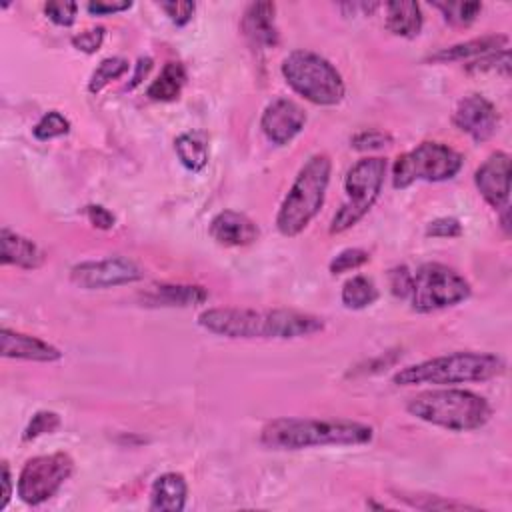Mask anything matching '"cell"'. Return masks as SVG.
I'll return each instance as SVG.
<instances>
[{
  "label": "cell",
  "instance_id": "cell-27",
  "mask_svg": "<svg viewBox=\"0 0 512 512\" xmlns=\"http://www.w3.org/2000/svg\"><path fill=\"white\" fill-rule=\"evenodd\" d=\"M432 6L438 8L444 20L452 26H468L482 12L480 2H434Z\"/></svg>",
  "mask_w": 512,
  "mask_h": 512
},
{
  "label": "cell",
  "instance_id": "cell-37",
  "mask_svg": "<svg viewBox=\"0 0 512 512\" xmlns=\"http://www.w3.org/2000/svg\"><path fill=\"white\" fill-rule=\"evenodd\" d=\"M160 8L166 12L168 20L176 26H186L196 10L194 2H160Z\"/></svg>",
  "mask_w": 512,
  "mask_h": 512
},
{
  "label": "cell",
  "instance_id": "cell-41",
  "mask_svg": "<svg viewBox=\"0 0 512 512\" xmlns=\"http://www.w3.org/2000/svg\"><path fill=\"white\" fill-rule=\"evenodd\" d=\"M150 68H152V58H140L138 60V64H136V72H134V76H132V82L128 84V88H134V86H138L140 82H142V78L150 72Z\"/></svg>",
  "mask_w": 512,
  "mask_h": 512
},
{
  "label": "cell",
  "instance_id": "cell-20",
  "mask_svg": "<svg viewBox=\"0 0 512 512\" xmlns=\"http://www.w3.org/2000/svg\"><path fill=\"white\" fill-rule=\"evenodd\" d=\"M510 38L506 34H486V36H478L454 46H446L440 48L438 52L430 54L426 58V62H434V64H446V62H458V60H470V58H480L498 50L508 48Z\"/></svg>",
  "mask_w": 512,
  "mask_h": 512
},
{
  "label": "cell",
  "instance_id": "cell-29",
  "mask_svg": "<svg viewBox=\"0 0 512 512\" xmlns=\"http://www.w3.org/2000/svg\"><path fill=\"white\" fill-rule=\"evenodd\" d=\"M466 72L470 74H482V72H498L508 76L510 74V52L508 48L480 56L478 60H472L466 64Z\"/></svg>",
  "mask_w": 512,
  "mask_h": 512
},
{
  "label": "cell",
  "instance_id": "cell-42",
  "mask_svg": "<svg viewBox=\"0 0 512 512\" xmlns=\"http://www.w3.org/2000/svg\"><path fill=\"white\" fill-rule=\"evenodd\" d=\"M502 210V230L506 232V234H510V220H508V214H510V210H508V206H504V208H500Z\"/></svg>",
  "mask_w": 512,
  "mask_h": 512
},
{
  "label": "cell",
  "instance_id": "cell-6",
  "mask_svg": "<svg viewBox=\"0 0 512 512\" xmlns=\"http://www.w3.org/2000/svg\"><path fill=\"white\" fill-rule=\"evenodd\" d=\"M286 84L316 106H336L346 94L340 72L312 50H292L280 66Z\"/></svg>",
  "mask_w": 512,
  "mask_h": 512
},
{
  "label": "cell",
  "instance_id": "cell-18",
  "mask_svg": "<svg viewBox=\"0 0 512 512\" xmlns=\"http://www.w3.org/2000/svg\"><path fill=\"white\" fill-rule=\"evenodd\" d=\"M208 232L220 246H248L260 236L256 222L236 210L218 212L210 220Z\"/></svg>",
  "mask_w": 512,
  "mask_h": 512
},
{
  "label": "cell",
  "instance_id": "cell-5",
  "mask_svg": "<svg viewBox=\"0 0 512 512\" xmlns=\"http://www.w3.org/2000/svg\"><path fill=\"white\" fill-rule=\"evenodd\" d=\"M330 172L332 162L324 152L312 154L302 164L276 214V228L282 236H298L316 218L326 198Z\"/></svg>",
  "mask_w": 512,
  "mask_h": 512
},
{
  "label": "cell",
  "instance_id": "cell-9",
  "mask_svg": "<svg viewBox=\"0 0 512 512\" xmlns=\"http://www.w3.org/2000/svg\"><path fill=\"white\" fill-rule=\"evenodd\" d=\"M470 282L454 268L440 262H424L412 272L410 304L416 312H434L470 298Z\"/></svg>",
  "mask_w": 512,
  "mask_h": 512
},
{
  "label": "cell",
  "instance_id": "cell-35",
  "mask_svg": "<svg viewBox=\"0 0 512 512\" xmlns=\"http://www.w3.org/2000/svg\"><path fill=\"white\" fill-rule=\"evenodd\" d=\"M460 234H462V224L458 218H452V216L436 218L426 226V236H432V238H458Z\"/></svg>",
  "mask_w": 512,
  "mask_h": 512
},
{
  "label": "cell",
  "instance_id": "cell-15",
  "mask_svg": "<svg viewBox=\"0 0 512 512\" xmlns=\"http://www.w3.org/2000/svg\"><path fill=\"white\" fill-rule=\"evenodd\" d=\"M242 34L254 48H274L280 42L276 28V4L274 2H252L246 6L240 22Z\"/></svg>",
  "mask_w": 512,
  "mask_h": 512
},
{
  "label": "cell",
  "instance_id": "cell-36",
  "mask_svg": "<svg viewBox=\"0 0 512 512\" xmlns=\"http://www.w3.org/2000/svg\"><path fill=\"white\" fill-rule=\"evenodd\" d=\"M388 282H390V292L396 298H408L412 290V272L406 266H394L388 272Z\"/></svg>",
  "mask_w": 512,
  "mask_h": 512
},
{
  "label": "cell",
  "instance_id": "cell-25",
  "mask_svg": "<svg viewBox=\"0 0 512 512\" xmlns=\"http://www.w3.org/2000/svg\"><path fill=\"white\" fill-rule=\"evenodd\" d=\"M340 300L348 310H362L378 300V288L372 278L358 274L344 282Z\"/></svg>",
  "mask_w": 512,
  "mask_h": 512
},
{
  "label": "cell",
  "instance_id": "cell-10",
  "mask_svg": "<svg viewBox=\"0 0 512 512\" xmlns=\"http://www.w3.org/2000/svg\"><path fill=\"white\" fill-rule=\"evenodd\" d=\"M74 460L66 452L40 454L22 466L16 482V492L24 504L38 506L62 488V484L72 476Z\"/></svg>",
  "mask_w": 512,
  "mask_h": 512
},
{
  "label": "cell",
  "instance_id": "cell-19",
  "mask_svg": "<svg viewBox=\"0 0 512 512\" xmlns=\"http://www.w3.org/2000/svg\"><path fill=\"white\" fill-rule=\"evenodd\" d=\"M46 256L30 238L10 230H0V262L4 266H18L24 270H36L44 264Z\"/></svg>",
  "mask_w": 512,
  "mask_h": 512
},
{
  "label": "cell",
  "instance_id": "cell-26",
  "mask_svg": "<svg viewBox=\"0 0 512 512\" xmlns=\"http://www.w3.org/2000/svg\"><path fill=\"white\" fill-rule=\"evenodd\" d=\"M128 60L122 58V56H110V58H104L96 70L92 72L90 76V82H88V90L92 94H98L106 84H110L112 80H118L120 76H124L128 72Z\"/></svg>",
  "mask_w": 512,
  "mask_h": 512
},
{
  "label": "cell",
  "instance_id": "cell-28",
  "mask_svg": "<svg viewBox=\"0 0 512 512\" xmlns=\"http://www.w3.org/2000/svg\"><path fill=\"white\" fill-rule=\"evenodd\" d=\"M70 132V120L60 114L58 110H50L46 112L32 128V134L36 140H52V138H60L64 134Z\"/></svg>",
  "mask_w": 512,
  "mask_h": 512
},
{
  "label": "cell",
  "instance_id": "cell-39",
  "mask_svg": "<svg viewBox=\"0 0 512 512\" xmlns=\"http://www.w3.org/2000/svg\"><path fill=\"white\" fill-rule=\"evenodd\" d=\"M132 8V2L128 0H112V2H104V0H96V2H88L86 10L94 16H106V14H116V12H124Z\"/></svg>",
  "mask_w": 512,
  "mask_h": 512
},
{
  "label": "cell",
  "instance_id": "cell-32",
  "mask_svg": "<svg viewBox=\"0 0 512 512\" xmlns=\"http://www.w3.org/2000/svg\"><path fill=\"white\" fill-rule=\"evenodd\" d=\"M392 144V136L382 132V130H362L358 134H354L350 138V146L354 150H360V152H370V150H380L384 146H390Z\"/></svg>",
  "mask_w": 512,
  "mask_h": 512
},
{
  "label": "cell",
  "instance_id": "cell-12",
  "mask_svg": "<svg viewBox=\"0 0 512 512\" xmlns=\"http://www.w3.org/2000/svg\"><path fill=\"white\" fill-rule=\"evenodd\" d=\"M452 122L474 142H486L498 130L500 116L496 106L488 98H484L482 94H468L456 104Z\"/></svg>",
  "mask_w": 512,
  "mask_h": 512
},
{
  "label": "cell",
  "instance_id": "cell-8",
  "mask_svg": "<svg viewBox=\"0 0 512 512\" xmlns=\"http://www.w3.org/2000/svg\"><path fill=\"white\" fill-rule=\"evenodd\" d=\"M462 168V156L442 142H422L400 154L392 166V186L404 190L414 182H442L454 178Z\"/></svg>",
  "mask_w": 512,
  "mask_h": 512
},
{
  "label": "cell",
  "instance_id": "cell-21",
  "mask_svg": "<svg viewBox=\"0 0 512 512\" xmlns=\"http://www.w3.org/2000/svg\"><path fill=\"white\" fill-rule=\"evenodd\" d=\"M188 484L180 472H164L160 474L150 490V510H166L180 512L186 506Z\"/></svg>",
  "mask_w": 512,
  "mask_h": 512
},
{
  "label": "cell",
  "instance_id": "cell-16",
  "mask_svg": "<svg viewBox=\"0 0 512 512\" xmlns=\"http://www.w3.org/2000/svg\"><path fill=\"white\" fill-rule=\"evenodd\" d=\"M142 306L154 308H188L208 300V290L200 284H152L140 292Z\"/></svg>",
  "mask_w": 512,
  "mask_h": 512
},
{
  "label": "cell",
  "instance_id": "cell-13",
  "mask_svg": "<svg viewBox=\"0 0 512 512\" xmlns=\"http://www.w3.org/2000/svg\"><path fill=\"white\" fill-rule=\"evenodd\" d=\"M304 126L306 112L298 102L290 98L272 100L260 116V128L264 136L276 146H286L292 142L304 130Z\"/></svg>",
  "mask_w": 512,
  "mask_h": 512
},
{
  "label": "cell",
  "instance_id": "cell-33",
  "mask_svg": "<svg viewBox=\"0 0 512 512\" xmlns=\"http://www.w3.org/2000/svg\"><path fill=\"white\" fill-rule=\"evenodd\" d=\"M78 4L70 0H54L44 4V14L56 24V26H72L76 20Z\"/></svg>",
  "mask_w": 512,
  "mask_h": 512
},
{
  "label": "cell",
  "instance_id": "cell-1",
  "mask_svg": "<svg viewBox=\"0 0 512 512\" xmlns=\"http://www.w3.org/2000/svg\"><path fill=\"white\" fill-rule=\"evenodd\" d=\"M198 326L210 334L232 340H294L322 332L324 320L308 312L286 308L254 310L224 306L200 312Z\"/></svg>",
  "mask_w": 512,
  "mask_h": 512
},
{
  "label": "cell",
  "instance_id": "cell-30",
  "mask_svg": "<svg viewBox=\"0 0 512 512\" xmlns=\"http://www.w3.org/2000/svg\"><path fill=\"white\" fill-rule=\"evenodd\" d=\"M60 428V416L52 410H38L32 420L28 422V426L24 428V434H22V440L24 442H30V440H36L44 434H52L54 430Z\"/></svg>",
  "mask_w": 512,
  "mask_h": 512
},
{
  "label": "cell",
  "instance_id": "cell-31",
  "mask_svg": "<svg viewBox=\"0 0 512 512\" xmlns=\"http://www.w3.org/2000/svg\"><path fill=\"white\" fill-rule=\"evenodd\" d=\"M368 260H370V254L366 250H362V248H346V250L338 252L330 260L328 268H330L332 274H342V272H350V270H356V268L364 266Z\"/></svg>",
  "mask_w": 512,
  "mask_h": 512
},
{
  "label": "cell",
  "instance_id": "cell-4",
  "mask_svg": "<svg viewBox=\"0 0 512 512\" xmlns=\"http://www.w3.org/2000/svg\"><path fill=\"white\" fill-rule=\"evenodd\" d=\"M406 412L426 424L450 432L478 430L492 416L488 400L464 388H436L418 392L408 398Z\"/></svg>",
  "mask_w": 512,
  "mask_h": 512
},
{
  "label": "cell",
  "instance_id": "cell-24",
  "mask_svg": "<svg viewBox=\"0 0 512 512\" xmlns=\"http://www.w3.org/2000/svg\"><path fill=\"white\" fill-rule=\"evenodd\" d=\"M186 84V70L180 62H166L160 76L148 86L146 96L156 102H172Z\"/></svg>",
  "mask_w": 512,
  "mask_h": 512
},
{
  "label": "cell",
  "instance_id": "cell-22",
  "mask_svg": "<svg viewBox=\"0 0 512 512\" xmlns=\"http://www.w3.org/2000/svg\"><path fill=\"white\" fill-rule=\"evenodd\" d=\"M386 12V30L400 38H414L422 30V10L418 2L408 0H394L384 4Z\"/></svg>",
  "mask_w": 512,
  "mask_h": 512
},
{
  "label": "cell",
  "instance_id": "cell-7",
  "mask_svg": "<svg viewBox=\"0 0 512 512\" xmlns=\"http://www.w3.org/2000/svg\"><path fill=\"white\" fill-rule=\"evenodd\" d=\"M386 160L380 156L360 158L344 178V192L346 200L340 210L334 214L330 222V234H340L358 224L378 200L384 176H386Z\"/></svg>",
  "mask_w": 512,
  "mask_h": 512
},
{
  "label": "cell",
  "instance_id": "cell-2",
  "mask_svg": "<svg viewBox=\"0 0 512 512\" xmlns=\"http://www.w3.org/2000/svg\"><path fill=\"white\" fill-rule=\"evenodd\" d=\"M374 438V428L356 420H320L282 416L260 430V444L270 450H302L310 446H360Z\"/></svg>",
  "mask_w": 512,
  "mask_h": 512
},
{
  "label": "cell",
  "instance_id": "cell-38",
  "mask_svg": "<svg viewBox=\"0 0 512 512\" xmlns=\"http://www.w3.org/2000/svg\"><path fill=\"white\" fill-rule=\"evenodd\" d=\"M82 212L88 218V222L94 228H100V230H110L116 222V216L108 208H104L102 204H86L82 208Z\"/></svg>",
  "mask_w": 512,
  "mask_h": 512
},
{
  "label": "cell",
  "instance_id": "cell-14",
  "mask_svg": "<svg viewBox=\"0 0 512 512\" xmlns=\"http://www.w3.org/2000/svg\"><path fill=\"white\" fill-rule=\"evenodd\" d=\"M474 184L480 196L494 208L508 206L510 198V156L502 150L492 152L474 172Z\"/></svg>",
  "mask_w": 512,
  "mask_h": 512
},
{
  "label": "cell",
  "instance_id": "cell-34",
  "mask_svg": "<svg viewBox=\"0 0 512 512\" xmlns=\"http://www.w3.org/2000/svg\"><path fill=\"white\" fill-rule=\"evenodd\" d=\"M104 36H106V30L102 26H96V28H88L76 36H72V46L84 54H94L100 50L102 42H104Z\"/></svg>",
  "mask_w": 512,
  "mask_h": 512
},
{
  "label": "cell",
  "instance_id": "cell-23",
  "mask_svg": "<svg viewBox=\"0 0 512 512\" xmlns=\"http://www.w3.org/2000/svg\"><path fill=\"white\" fill-rule=\"evenodd\" d=\"M174 150L180 164L190 172H200L208 164V140L204 132H184L174 140Z\"/></svg>",
  "mask_w": 512,
  "mask_h": 512
},
{
  "label": "cell",
  "instance_id": "cell-40",
  "mask_svg": "<svg viewBox=\"0 0 512 512\" xmlns=\"http://www.w3.org/2000/svg\"><path fill=\"white\" fill-rule=\"evenodd\" d=\"M2 500H0V510H4L10 502V496H12V472H10V466L8 462L4 460L2 462Z\"/></svg>",
  "mask_w": 512,
  "mask_h": 512
},
{
  "label": "cell",
  "instance_id": "cell-3",
  "mask_svg": "<svg viewBox=\"0 0 512 512\" xmlns=\"http://www.w3.org/2000/svg\"><path fill=\"white\" fill-rule=\"evenodd\" d=\"M506 362L492 352H474L458 350L444 356L428 358L418 364L400 368L392 382L396 386H450V384H468V382H486L504 374Z\"/></svg>",
  "mask_w": 512,
  "mask_h": 512
},
{
  "label": "cell",
  "instance_id": "cell-11",
  "mask_svg": "<svg viewBox=\"0 0 512 512\" xmlns=\"http://www.w3.org/2000/svg\"><path fill=\"white\" fill-rule=\"evenodd\" d=\"M144 278V270L126 256L86 260L70 268V280L84 290H104L134 284Z\"/></svg>",
  "mask_w": 512,
  "mask_h": 512
},
{
  "label": "cell",
  "instance_id": "cell-17",
  "mask_svg": "<svg viewBox=\"0 0 512 512\" xmlns=\"http://www.w3.org/2000/svg\"><path fill=\"white\" fill-rule=\"evenodd\" d=\"M0 354L4 358L34 362H56L62 358V352L50 342L24 332L10 330L6 326L0 330Z\"/></svg>",
  "mask_w": 512,
  "mask_h": 512
}]
</instances>
